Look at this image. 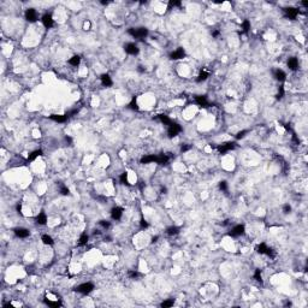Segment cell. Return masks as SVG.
<instances>
[{
    "label": "cell",
    "mask_w": 308,
    "mask_h": 308,
    "mask_svg": "<svg viewBox=\"0 0 308 308\" xmlns=\"http://www.w3.org/2000/svg\"><path fill=\"white\" fill-rule=\"evenodd\" d=\"M128 34L131 35L134 39L143 40L148 35V30L146 28H130L128 30Z\"/></svg>",
    "instance_id": "1"
},
{
    "label": "cell",
    "mask_w": 308,
    "mask_h": 308,
    "mask_svg": "<svg viewBox=\"0 0 308 308\" xmlns=\"http://www.w3.org/2000/svg\"><path fill=\"white\" fill-rule=\"evenodd\" d=\"M75 290H76L77 292H80V294L88 295V294H90V292L94 290V284H93V283H90V282L82 283V284H80V285H77Z\"/></svg>",
    "instance_id": "2"
},
{
    "label": "cell",
    "mask_w": 308,
    "mask_h": 308,
    "mask_svg": "<svg viewBox=\"0 0 308 308\" xmlns=\"http://www.w3.org/2000/svg\"><path fill=\"white\" fill-rule=\"evenodd\" d=\"M182 130H183V129H182V127H181L179 124H177V123H172L171 125H168L167 135H168V137H170V138H172V137L177 136Z\"/></svg>",
    "instance_id": "3"
},
{
    "label": "cell",
    "mask_w": 308,
    "mask_h": 308,
    "mask_svg": "<svg viewBox=\"0 0 308 308\" xmlns=\"http://www.w3.org/2000/svg\"><path fill=\"white\" fill-rule=\"evenodd\" d=\"M124 51L130 55H136V54H138V52H140V48H138V46L136 43L129 42L124 46Z\"/></svg>",
    "instance_id": "4"
},
{
    "label": "cell",
    "mask_w": 308,
    "mask_h": 308,
    "mask_svg": "<svg viewBox=\"0 0 308 308\" xmlns=\"http://www.w3.org/2000/svg\"><path fill=\"white\" fill-rule=\"evenodd\" d=\"M229 235H230V236H232V237H240V236L244 235V226H243V225H241V224H238V225H235L232 229L230 230Z\"/></svg>",
    "instance_id": "5"
},
{
    "label": "cell",
    "mask_w": 308,
    "mask_h": 308,
    "mask_svg": "<svg viewBox=\"0 0 308 308\" xmlns=\"http://www.w3.org/2000/svg\"><path fill=\"white\" fill-rule=\"evenodd\" d=\"M41 22H42L43 27L47 28V29H51V28L54 25V21H53V18H52V16H51L50 13L43 14L42 18H41Z\"/></svg>",
    "instance_id": "6"
},
{
    "label": "cell",
    "mask_w": 308,
    "mask_h": 308,
    "mask_svg": "<svg viewBox=\"0 0 308 308\" xmlns=\"http://www.w3.org/2000/svg\"><path fill=\"white\" fill-rule=\"evenodd\" d=\"M25 19L28 22H32V23L36 22L37 21V12L34 9H28L25 11Z\"/></svg>",
    "instance_id": "7"
},
{
    "label": "cell",
    "mask_w": 308,
    "mask_h": 308,
    "mask_svg": "<svg viewBox=\"0 0 308 308\" xmlns=\"http://www.w3.org/2000/svg\"><path fill=\"white\" fill-rule=\"evenodd\" d=\"M235 147H236V143H235V142H226V143H224V145L218 146V150H219L220 154H225V153H227L229 150L234 149Z\"/></svg>",
    "instance_id": "8"
},
{
    "label": "cell",
    "mask_w": 308,
    "mask_h": 308,
    "mask_svg": "<svg viewBox=\"0 0 308 308\" xmlns=\"http://www.w3.org/2000/svg\"><path fill=\"white\" fill-rule=\"evenodd\" d=\"M123 211L124 209H123L122 207H113L111 209V218L113 220H119L123 215Z\"/></svg>",
    "instance_id": "9"
},
{
    "label": "cell",
    "mask_w": 308,
    "mask_h": 308,
    "mask_svg": "<svg viewBox=\"0 0 308 308\" xmlns=\"http://www.w3.org/2000/svg\"><path fill=\"white\" fill-rule=\"evenodd\" d=\"M14 235L19 238H27L30 235V232L25 227H17V229H14Z\"/></svg>",
    "instance_id": "10"
},
{
    "label": "cell",
    "mask_w": 308,
    "mask_h": 308,
    "mask_svg": "<svg viewBox=\"0 0 308 308\" xmlns=\"http://www.w3.org/2000/svg\"><path fill=\"white\" fill-rule=\"evenodd\" d=\"M184 57H186V52H184L183 48H177L176 51H173L170 54V58L173 60H179V59H183Z\"/></svg>",
    "instance_id": "11"
},
{
    "label": "cell",
    "mask_w": 308,
    "mask_h": 308,
    "mask_svg": "<svg viewBox=\"0 0 308 308\" xmlns=\"http://www.w3.org/2000/svg\"><path fill=\"white\" fill-rule=\"evenodd\" d=\"M273 76H274V78H276L277 81H279V82H284V81L286 80V73H285L283 70H281V69L274 70Z\"/></svg>",
    "instance_id": "12"
},
{
    "label": "cell",
    "mask_w": 308,
    "mask_h": 308,
    "mask_svg": "<svg viewBox=\"0 0 308 308\" xmlns=\"http://www.w3.org/2000/svg\"><path fill=\"white\" fill-rule=\"evenodd\" d=\"M284 11H285L286 17H289L290 19H295L297 17V14H299V10L295 9V7H288Z\"/></svg>",
    "instance_id": "13"
},
{
    "label": "cell",
    "mask_w": 308,
    "mask_h": 308,
    "mask_svg": "<svg viewBox=\"0 0 308 308\" xmlns=\"http://www.w3.org/2000/svg\"><path fill=\"white\" fill-rule=\"evenodd\" d=\"M195 102H196L200 107H208V106H209V102H208L207 98L204 96V95H199V96H196V98H195Z\"/></svg>",
    "instance_id": "14"
},
{
    "label": "cell",
    "mask_w": 308,
    "mask_h": 308,
    "mask_svg": "<svg viewBox=\"0 0 308 308\" xmlns=\"http://www.w3.org/2000/svg\"><path fill=\"white\" fill-rule=\"evenodd\" d=\"M288 66H289V69L292 70V71L297 70V69H299V60H297V58H296V57L289 58V59H288Z\"/></svg>",
    "instance_id": "15"
},
{
    "label": "cell",
    "mask_w": 308,
    "mask_h": 308,
    "mask_svg": "<svg viewBox=\"0 0 308 308\" xmlns=\"http://www.w3.org/2000/svg\"><path fill=\"white\" fill-rule=\"evenodd\" d=\"M100 81H101V84H102L104 87H112V84H113V82H112V80H111V77H110L109 75H107V73L101 75Z\"/></svg>",
    "instance_id": "16"
},
{
    "label": "cell",
    "mask_w": 308,
    "mask_h": 308,
    "mask_svg": "<svg viewBox=\"0 0 308 308\" xmlns=\"http://www.w3.org/2000/svg\"><path fill=\"white\" fill-rule=\"evenodd\" d=\"M50 118L57 123H65L69 117L66 114H52V116H50Z\"/></svg>",
    "instance_id": "17"
},
{
    "label": "cell",
    "mask_w": 308,
    "mask_h": 308,
    "mask_svg": "<svg viewBox=\"0 0 308 308\" xmlns=\"http://www.w3.org/2000/svg\"><path fill=\"white\" fill-rule=\"evenodd\" d=\"M157 155L154 154H149V155H145L141 158V164H149V163H155Z\"/></svg>",
    "instance_id": "18"
},
{
    "label": "cell",
    "mask_w": 308,
    "mask_h": 308,
    "mask_svg": "<svg viewBox=\"0 0 308 308\" xmlns=\"http://www.w3.org/2000/svg\"><path fill=\"white\" fill-rule=\"evenodd\" d=\"M36 222H37L40 225H45L46 223H47V215H46V213H45V212H40V213L37 214V217H36Z\"/></svg>",
    "instance_id": "19"
},
{
    "label": "cell",
    "mask_w": 308,
    "mask_h": 308,
    "mask_svg": "<svg viewBox=\"0 0 308 308\" xmlns=\"http://www.w3.org/2000/svg\"><path fill=\"white\" fill-rule=\"evenodd\" d=\"M168 161V157L166 154H158L157 158H155V163L157 164H160V165H164Z\"/></svg>",
    "instance_id": "20"
},
{
    "label": "cell",
    "mask_w": 308,
    "mask_h": 308,
    "mask_svg": "<svg viewBox=\"0 0 308 308\" xmlns=\"http://www.w3.org/2000/svg\"><path fill=\"white\" fill-rule=\"evenodd\" d=\"M158 119H159V120L163 123L164 125H167V127H168V125H171L172 123H173V122H172L170 118H168L167 116H165V114H159V116H158Z\"/></svg>",
    "instance_id": "21"
},
{
    "label": "cell",
    "mask_w": 308,
    "mask_h": 308,
    "mask_svg": "<svg viewBox=\"0 0 308 308\" xmlns=\"http://www.w3.org/2000/svg\"><path fill=\"white\" fill-rule=\"evenodd\" d=\"M41 154H42V150H41V149H36V150L32 152V153H30L29 155H28V161H34L37 157L41 155Z\"/></svg>",
    "instance_id": "22"
},
{
    "label": "cell",
    "mask_w": 308,
    "mask_h": 308,
    "mask_svg": "<svg viewBox=\"0 0 308 308\" xmlns=\"http://www.w3.org/2000/svg\"><path fill=\"white\" fill-rule=\"evenodd\" d=\"M166 234H167L168 236H176V235L179 234V227H177V226H170V227H167V229H166Z\"/></svg>",
    "instance_id": "23"
},
{
    "label": "cell",
    "mask_w": 308,
    "mask_h": 308,
    "mask_svg": "<svg viewBox=\"0 0 308 308\" xmlns=\"http://www.w3.org/2000/svg\"><path fill=\"white\" fill-rule=\"evenodd\" d=\"M208 76H209V72H207V71H205V70H202L201 72L199 73V76H197V78H196V82H204V81H206L207 78H208Z\"/></svg>",
    "instance_id": "24"
},
{
    "label": "cell",
    "mask_w": 308,
    "mask_h": 308,
    "mask_svg": "<svg viewBox=\"0 0 308 308\" xmlns=\"http://www.w3.org/2000/svg\"><path fill=\"white\" fill-rule=\"evenodd\" d=\"M41 241H42V243L46 244V245H53V244H54L53 238H52L51 236H48V235H42V236H41Z\"/></svg>",
    "instance_id": "25"
},
{
    "label": "cell",
    "mask_w": 308,
    "mask_h": 308,
    "mask_svg": "<svg viewBox=\"0 0 308 308\" xmlns=\"http://www.w3.org/2000/svg\"><path fill=\"white\" fill-rule=\"evenodd\" d=\"M80 63H81V58H80L78 55H73V57H71V58L69 59V64L72 65V66L80 65Z\"/></svg>",
    "instance_id": "26"
},
{
    "label": "cell",
    "mask_w": 308,
    "mask_h": 308,
    "mask_svg": "<svg viewBox=\"0 0 308 308\" xmlns=\"http://www.w3.org/2000/svg\"><path fill=\"white\" fill-rule=\"evenodd\" d=\"M267 248H268V247H267V244L263 242V243H260V244L258 245V247H256V252H258L259 254H266Z\"/></svg>",
    "instance_id": "27"
},
{
    "label": "cell",
    "mask_w": 308,
    "mask_h": 308,
    "mask_svg": "<svg viewBox=\"0 0 308 308\" xmlns=\"http://www.w3.org/2000/svg\"><path fill=\"white\" fill-rule=\"evenodd\" d=\"M241 27H242V32L247 34V33L249 32V29H250V22H249L248 19H244V21L242 22V25H241Z\"/></svg>",
    "instance_id": "28"
},
{
    "label": "cell",
    "mask_w": 308,
    "mask_h": 308,
    "mask_svg": "<svg viewBox=\"0 0 308 308\" xmlns=\"http://www.w3.org/2000/svg\"><path fill=\"white\" fill-rule=\"evenodd\" d=\"M88 240H89L88 235H87L86 232L82 234V235L80 236V240H78V245H86V244L88 243Z\"/></svg>",
    "instance_id": "29"
},
{
    "label": "cell",
    "mask_w": 308,
    "mask_h": 308,
    "mask_svg": "<svg viewBox=\"0 0 308 308\" xmlns=\"http://www.w3.org/2000/svg\"><path fill=\"white\" fill-rule=\"evenodd\" d=\"M119 181H120V183H122V184H125V186H129V182H128V175H127V172H124V173H122V175H120V177H119Z\"/></svg>",
    "instance_id": "30"
},
{
    "label": "cell",
    "mask_w": 308,
    "mask_h": 308,
    "mask_svg": "<svg viewBox=\"0 0 308 308\" xmlns=\"http://www.w3.org/2000/svg\"><path fill=\"white\" fill-rule=\"evenodd\" d=\"M253 277H254V279H255V281H258V282H260V283H263V277H261V271H260V270H255Z\"/></svg>",
    "instance_id": "31"
},
{
    "label": "cell",
    "mask_w": 308,
    "mask_h": 308,
    "mask_svg": "<svg viewBox=\"0 0 308 308\" xmlns=\"http://www.w3.org/2000/svg\"><path fill=\"white\" fill-rule=\"evenodd\" d=\"M99 225L102 226L105 230H107V229H110V227H111V223H110V222H107V220H100V222H99Z\"/></svg>",
    "instance_id": "32"
},
{
    "label": "cell",
    "mask_w": 308,
    "mask_h": 308,
    "mask_svg": "<svg viewBox=\"0 0 308 308\" xmlns=\"http://www.w3.org/2000/svg\"><path fill=\"white\" fill-rule=\"evenodd\" d=\"M163 308H167V307H172L173 306V300H166L160 304Z\"/></svg>",
    "instance_id": "33"
},
{
    "label": "cell",
    "mask_w": 308,
    "mask_h": 308,
    "mask_svg": "<svg viewBox=\"0 0 308 308\" xmlns=\"http://www.w3.org/2000/svg\"><path fill=\"white\" fill-rule=\"evenodd\" d=\"M129 109L132 110V111H138V110H140V109H138V106H137V104H136V100H135V99L129 104Z\"/></svg>",
    "instance_id": "34"
},
{
    "label": "cell",
    "mask_w": 308,
    "mask_h": 308,
    "mask_svg": "<svg viewBox=\"0 0 308 308\" xmlns=\"http://www.w3.org/2000/svg\"><path fill=\"white\" fill-rule=\"evenodd\" d=\"M59 193H60L61 195H69L70 190H69V188H68V187H65V186H61V187L59 188Z\"/></svg>",
    "instance_id": "35"
},
{
    "label": "cell",
    "mask_w": 308,
    "mask_h": 308,
    "mask_svg": "<svg viewBox=\"0 0 308 308\" xmlns=\"http://www.w3.org/2000/svg\"><path fill=\"white\" fill-rule=\"evenodd\" d=\"M128 276H129V278H130V279H136L140 274H138L137 271H129V272H128Z\"/></svg>",
    "instance_id": "36"
},
{
    "label": "cell",
    "mask_w": 308,
    "mask_h": 308,
    "mask_svg": "<svg viewBox=\"0 0 308 308\" xmlns=\"http://www.w3.org/2000/svg\"><path fill=\"white\" fill-rule=\"evenodd\" d=\"M248 134V130H242V131H240V132H237V135H236V138L237 140H241V138H243L245 135Z\"/></svg>",
    "instance_id": "37"
},
{
    "label": "cell",
    "mask_w": 308,
    "mask_h": 308,
    "mask_svg": "<svg viewBox=\"0 0 308 308\" xmlns=\"http://www.w3.org/2000/svg\"><path fill=\"white\" fill-rule=\"evenodd\" d=\"M219 189H220L222 191H227V183H226L225 181H223V182L219 183Z\"/></svg>",
    "instance_id": "38"
},
{
    "label": "cell",
    "mask_w": 308,
    "mask_h": 308,
    "mask_svg": "<svg viewBox=\"0 0 308 308\" xmlns=\"http://www.w3.org/2000/svg\"><path fill=\"white\" fill-rule=\"evenodd\" d=\"M46 303H47L50 307H60V306H61V303H60L59 301H55V302H53V301H46Z\"/></svg>",
    "instance_id": "39"
},
{
    "label": "cell",
    "mask_w": 308,
    "mask_h": 308,
    "mask_svg": "<svg viewBox=\"0 0 308 308\" xmlns=\"http://www.w3.org/2000/svg\"><path fill=\"white\" fill-rule=\"evenodd\" d=\"M284 96V87H279V90H278V94H277V99H282Z\"/></svg>",
    "instance_id": "40"
},
{
    "label": "cell",
    "mask_w": 308,
    "mask_h": 308,
    "mask_svg": "<svg viewBox=\"0 0 308 308\" xmlns=\"http://www.w3.org/2000/svg\"><path fill=\"white\" fill-rule=\"evenodd\" d=\"M140 226H141V229H147V227L149 226V224H148V223H147V222H146V220L142 218V219H141V222H140Z\"/></svg>",
    "instance_id": "41"
},
{
    "label": "cell",
    "mask_w": 308,
    "mask_h": 308,
    "mask_svg": "<svg viewBox=\"0 0 308 308\" xmlns=\"http://www.w3.org/2000/svg\"><path fill=\"white\" fill-rule=\"evenodd\" d=\"M170 7H176V6H181L182 5V3L181 1H170Z\"/></svg>",
    "instance_id": "42"
},
{
    "label": "cell",
    "mask_w": 308,
    "mask_h": 308,
    "mask_svg": "<svg viewBox=\"0 0 308 308\" xmlns=\"http://www.w3.org/2000/svg\"><path fill=\"white\" fill-rule=\"evenodd\" d=\"M290 211H291V207H290V205H288V204H286V205H284V206H283V212H284V213H289Z\"/></svg>",
    "instance_id": "43"
},
{
    "label": "cell",
    "mask_w": 308,
    "mask_h": 308,
    "mask_svg": "<svg viewBox=\"0 0 308 308\" xmlns=\"http://www.w3.org/2000/svg\"><path fill=\"white\" fill-rule=\"evenodd\" d=\"M190 148H191L190 145H183L182 148H181V150H182V152H187V150H189Z\"/></svg>",
    "instance_id": "44"
},
{
    "label": "cell",
    "mask_w": 308,
    "mask_h": 308,
    "mask_svg": "<svg viewBox=\"0 0 308 308\" xmlns=\"http://www.w3.org/2000/svg\"><path fill=\"white\" fill-rule=\"evenodd\" d=\"M219 34H220V33L218 32V30H214V32H212V36H213V37H218Z\"/></svg>",
    "instance_id": "45"
},
{
    "label": "cell",
    "mask_w": 308,
    "mask_h": 308,
    "mask_svg": "<svg viewBox=\"0 0 308 308\" xmlns=\"http://www.w3.org/2000/svg\"><path fill=\"white\" fill-rule=\"evenodd\" d=\"M157 240H158V236H155V237H153V238H152V242H157Z\"/></svg>",
    "instance_id": "46"
}]
</instances>
